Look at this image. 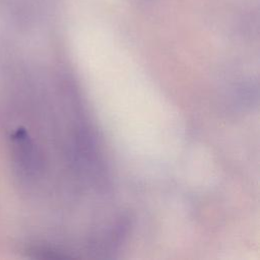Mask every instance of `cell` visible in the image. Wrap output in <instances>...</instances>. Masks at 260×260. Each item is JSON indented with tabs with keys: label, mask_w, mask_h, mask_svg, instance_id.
<instances>
[{
	"label": "cell",
	"mask_w": 260,
	"mask_h": 260,
	"mask_svg": "<svg viewBox=\"0 0 260 260\" xmlns=\"http://www.w3.org/2000/svg\"><path fill=\"white\" fill-rule=\"evenodd\" d=\"M14 162L23 173H28L34 167V150L28 136L23 130H18L11 137Z\"/></svg>",
	"instance_id": "obj_1"
}]
</instances>
